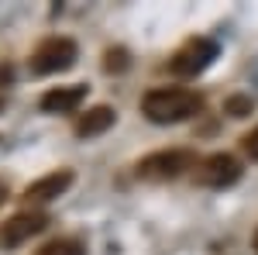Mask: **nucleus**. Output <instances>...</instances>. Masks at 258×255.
Instances as JSON below:
<instances>
[{
	"label": "nucleus",
	"instance_id": "nucleus-1",
	"mask_svg": "<svg viewBox=\"0 0 258 255\" xmlns=\"http://www.w3.org/2000/svg\"><path fill=\"white\" fill-rule=\"evenodd\" d=\"M203 107V97L197 90H182V86H159V90H148L141 100V111L145 118L155 121V124H179V121H189Z\"/></svg>",
	"mask_w": 258,
	"mask_h": 255
},
{
	"label": "nucleus",
	"instance_id": "nucleus-2",
	"mask_svg": "<svg viewBox=\"0 0 258 255\" xmlns=\"http://www.w3.org/2000/svg\"><path fill=\"white\" fill-rule=\"evenodd\" d=\"M189 169H197V156L189 148H162V152L145 156L135 166L138 179H148V183H169V179H179Z\"/></svg>",
	"mask_w": 258,
	"mask_h": 255
},
{
	"label": "nucleus",
	"instance_id": "nucleus-3",
	"mask_svg": "<svg viewBox=\"0 0 258 255\" xmlns=\"http://www.w3.org/2000/svg\"><path fill=\"white\" fill-rule=\"evenodd\" d=\"M80 56V48H76V41L66 38V35H55V38H45L31 52V73H38V76H48V73H66L73 62Z\"/></svg>",
	"mask_w": 258,
	"mask_h": 255
},
{
	"label": "nucleus",
	"instance_id": "nucleus-4",
	"mask_svg": "<svg viewBox=\"0 0 258 255\" xmlns=\"http://www.w3.org/2000/svg\"><path fill=\"white\" fill-rule=\"evenodd\" d=\"M193 179H197V186H207V190L234 186L241 179V162L234 156H227V152H214V156H207V159L197 162Z\"/></svg>",
	"mask_w": 258,
	"mask_h": 255
},
{
	"label": "nucleus",
	"instance_id": "nucleus-5",
	"mask_svg": "<svg viewBox=\"0 0 258 255\" xmlns=\"http://www.w3.org/2000/svg\"><path fill=\"white\" fill-rule=\"evenodd\" d=\"M45 224H48V214H41V211H21V214L7 217L0 224V248L11 252V248L24 245V241H31L35 235L45 231Z\"/></svg>",
	"mask_w": 258,
	"mask_h": 255
},
{
	"label": "nucleus",
	"instance_id": "nucleus-6",
	"mask_svg": "<svg viewBox=\"0 0 258 255\" xmlns=\"http://www.w3.org/2000/svg\"><path fill=\"white\" fill-rule=\"evenodd\" d=\"M214 59H217V45L210 38H189L176 56L169 59V69H172L176 76H197V73H203Z\"/></svg>",
	"mask_w": 258,
	"mask_h": 255
},
{
	"label": "nucleus",
	"instance_id": "nucleus-7",
	"mask_svg": "<svg viewBox=\"0 0 258 255\" xmlns=\"http://www.w3.org/2000/svg\"><path fill=\"white\" fill-rule=\"evenodd\" d=\"M69 186H73V169H59V173H48V176L28 183L24 193H21V200H24L28 207H38V203H48V200L62 196Z\"/></svg>",
	"mask_w": 258,
	"mask_h": 255
},
{
	"label": "nucleus",
	"instance_id": "nucleus-8",
	"mask_svg": "<svg viewBox=\"0 0 258 255\" xmlns=\"http://www.w3.org/2000/svg\"><path fill=\"white\" fill-rule=\"evenodd\" d=\"M86 90L83 83H69V86H52L45 97H41V111L45 114H76L86 100Z\"/></svg>",
	"mask_w": 258,
	"mask_h": 255
},
{
	"label": "nucleus",
	"instance_id": "nucleus-9",
	"mask_svg": "<svg viewBox=\"0 0 258 255\" xmlns=\"http://www.w3.org/2000/svg\"><path fill=\"white\" fill-rule=\"evenodd\" d=\"M114 121H117V111H114V107H107V104H97V107H90L86 114L76 118V135H80V138L103 135V131H110V128H114Z\"/></svg>",
	"mask_w": 258,
	"mask_h": 255
},
{
	"label": "nucleus",
	"instance_id": "nucleus-10",
	"mask_svg": "<svg viewBox=\"0 0 258 255\" xmlns=\"http://www.w3.org/2000/svg\"><path fill=\"white\" fill-rule=\"evenodd\" d=\"M35 255H86V241L83 238H52Z\"/></svg>",
	"mask_w": 258,
	"mask_h": 255
},
{
	"label": "nucleus",
	"instance_id": "nucleus-11",
	"mask_svg": "<svg viewBox=\"0 0 258 255\" xmlns=\"http://www.w3.org/2000/svg\"><path fill=\"white\" fill-rule=\"evenodd\" d=\"M127 66H131V59H127L124 48H107V52H103V69H107V73H124Z\"/></svg>",
	"mask_w": 258,
	"mask_h": 255
},
{
	"label": "nucleus",
	"instance_id": "nucleus-12",
	"mask_svg": "<svg viewBox=\"0 0 258 255\" xmlns=\"http://www.w3.org/2000/svg\"><path fill=\"white\" fill-rule=\"evenodd\" d=\"M251 107H255L251 97H231L227 104H224V111H227L231 118H248V114H251Z\"/></svg>",
	"mask_w": 258,
	"mask_h": 255
},
{
	"label": "nucleus",
	"instance_id": "nucleus-13",
	"mask_svg": "<svg viewBox=\"0 0 258 255\" xmlns=\"http://www.w3.org/2000/svg\"><path fill=\"white\" fill-rule=\"evenodd\" d=\"M241 148H244V156H248V159H255V162H258V128H251L248 135L241 138Z\"/></svg>",
	"mask_w": 258,
	"mask_h": 255
},
{
	"label": "nucleus",
	"instance_id": "nucleus-14",
	"mask_svg": "<svg viewBox=\"0 0 258 255\" xmlns=\"http://www.w3.org/2000/svg\"><path fill=\"white\" fill-rule=\"evenodd\" d=\"M4 200H7V183L0 179V203H4Z\"/></svg>",
	"mask_w": 258,
	"mask_h": 255
},
{
	"label": "nucleus",
	"instance_id": "nucleus-15",
	"mask_svg": "<svg viewBox=\"0 0 258 255\" xmlns=\"http://www.w3.org/2000/svg\"><path fill=\"white\" fill-rule=\"evenodd\" d=\"M0 111H4V93H0Z\"/></svg>",
	"mask_w": 258,
	"mask_h": 255
},
{
	"label": "nucleus",
	"instance_id": "nucleus-16",
	"mask_svg": "<svg viewBox=\"0 0 258 255\" xmlns=\"http://www.w3.org/2000/svg\"><path fill=\"white\" fill-rule=\"evenodd\" d=\"M255 248H258V235H255Z\"/></svg>",
	"mask_w": 258,
	"mask_h": 255
}]
</instances>
